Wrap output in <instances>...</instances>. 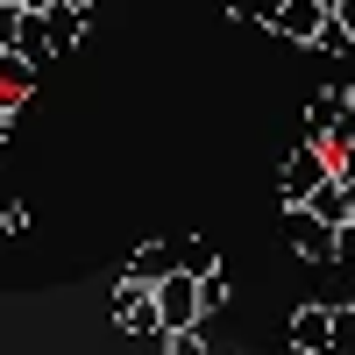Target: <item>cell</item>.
Returning <instances> with one entry per match:
<instances>
[{
  "label": "cell",
  "mask_w": 355,
  "mask_h": 355,
  "mask_svg": "<svg viewBox=\"0 0 355 355\" xmlns=\"http://www.w3.org/2000/svg\"><path fill=\"white\" fill-rule=\"evenodd\" d=\"M78 36H85V15L71 8V0H57L50 15H28V28H21V50H28V64H43V57L71 50Z\"/></svg>",
  "instance_id": "6da1fadb"
},
{
  "label": "cell",
  "mask_w": 355,
  "mask_h": 355,
  "mask_svg": "<svg viewBox=\"0 0 355 355\" xmlns=\"http://www.w3.org/2000/svg\"><path fill=\"white\" fill-rule=\"evenodd\" d=\"M327 178H334L327 150H320V142H299V150H284V164H277V192H284V206H306Z\"/></svg>",
  "instance_id": "7a4b0ae2"
},
{
  "label": "cell",
  "mask_w": 355,
  "mask_h": 355,
  "mask_svg": "<svg viewBox=\"0 0 355 355\" xmlns=\"http://www.w3.org/2000/svg\"><path fill=\"white\" fill-rule=\"evenodd\" d=\"M306 142H320V150H355V100L348 93H313Z\"/></svg>",
  "instance_id": "3957f363"
},
{
  "label": "cell",
  "mask_w": 355,
  "mask_h": 355,
  "mask_svg": "<svg viewBox=\"0 0 355 355\" xmlns=\"http://www.w3.org/2000/svg\"><path fill=\"white\" fill-rule=\"evenodd\" d=\"M157 320H164V334H192L199 320H206V306H199V277L171 270V277L157 284Z\"/></svg>",
  "instance_id": "277c9868"
},
{
  "label": "cell",
  "mask_w": 355,
  "mask_h": 355,
  "mask_svg": "<svg viewBox=\"0 0 355 355\" xmlns=\"http://www.w3.org/2000/svg\"><path fill=\"white\" fill-rule=\"evenodd\" d=\"M107 306H114V327H121V334H164V320H157V284L121 277Z\"/></svg>",
  "instance_id": "5b68a950"
},
{
  "label": "cell",
  "mask_w": 355,
  "mask_h": 355,
  "mask_svg": "<svg viewBox=\"0 0 355 355\" xmlns=\"http://www.w3.org/2000/svg\"><path fill=\"white\" fill-rule=\"evenodd\" d=\"M284 249L306 263H334V227L320 214H306V206H284Z\"/></svg>",
  "instance_id": "8992f818"
},
{
  "label": "cell",
  "mask_w": 355,
  "mask_h": 355,
  "mask_svg": "<svg viewBox=\"0 0 355 355\" xmlns=\"http://www.w3.org/2000/svg\"><path fill=\"white\" fill-rule=\"evenodd\" d=\"M284 341H291V355H327V348H334V306H327V299L299 306V313H291V327H284Z\"/></svg>",
  "instance_id": "52a82bcc"
},
{
  "label": "cell",
  "mask_w": 355,
  "mask_h": 355,
  "mask_svg": "<svg viewBox=\"0 0 355 355\" xmlns=\"http://www.w3.org/2000/svg\"><path fill=\"white\" fill-rule=\"evenodd\" d=\"M327 21H334V8H327V0H284V15H277L270 28H277L284 43H306V50H313Z\"/></svg>",
  "instance_id": "ba28073f"
},
{
  "label": "cell",
  "mask_w": 355,
  "mask_h": 355,
  "mask_svg": "<svg viewBox=\"0 0 355 355\" xmlns=\"http://www.w3.org/2000/svg\"><path fill=\"white\" fill-rule=\"evenodd\" d=\"M28 85H36V64H28V50H0V100L21 107Z\"/></svg>",
  "instance_id": "9c48e42d"
},
{
  "label": "cell",
  "mask_w": 355,
  "mask_h": 355,
  "mask_svg": "<svg viewBox=\"0 0 355 355\" xmlns=\"http://www.w3.org/2000/svg\"><path fill=\"white\" fill-rule=\"evenodd\" d=\"M171 270H178V242H142L128 263V277H142V284H164Z\"/></svg>",
  "instance_id": "30bf717a"
},
{
  "label": "cell",
  "mask_w": 355,
  "mask_h": 355,
  "mask_svg": "<svg viewBox=\"0 0 355 355\" xmlns=\"http://www.w3.org/2000/svg\"><path fill=\"white\" fill-rule=\"evenodd\" d=\"M306 214H320L327 227H341V220H348V185H341V178H327V185L306 199Z\"/></svg>",
  "instance_id": "8fae6325"
},
{
  "label": "cell",
  "mask_w": 355,
  "mask_h": 355,
  "mask_svg": "<svg viewBox=\"0 0 355 355\" xmlns=\"http://www.w3.org/2000/svg\"><path fill=\"white\" fill-rule=\"evenodd\" d=\"M178 270L185 277H206V270H220V256L199 242V234H185V242H178Z\"/></svg>",
  "instance_id": "7c38bea8"
},
{
  "label": "cell",
  "mask_w": 355,
  "mask_h": 355,
  "mask_svg": "<svg viewBox=\"0 0 355 355\" xmlns=\"http://www.w3.org/2000/svg\"><path fill=\"white\" fill-rule=\"evenodd\" d=\"M227 15H234V21H263V28H270V21L284 15V0H227Z\"/></svg>",
  "instance_id": "4fadbf2b"
},
{
  "label": "cell",
  "mask_w": 355,
  "mask_h": 355,
  "mask_svg": "<svg viewBox=\"0 0 355 355\" xmlns=\"http://www.w3.org/2000/svg\"><path fill=\"white\" fill-rule=\"evenodd\" d=\"M21 28H28V8L0 0V50H21Z\"/></svg>",
  "instance_id": "5bb4252c"
},
{
  "label": "cell",
  "mask_w": 355,
  "mask_h": 355,
  "mask_svg": "<svg viewBox=\"0 0 355 355\" xmlns=\"http://www.w3.org/2000/svg\"><path fill=\"white\" fill-rule=\"evenodd\" d=\"M327 355H355V306H334V348Z\"/></svg>",
  "instance_id": "9a60e30c"
},
{
  "label": "cell",
  "mask_w": 355,
  "mask_h": 355,
  "mask_svg": "<svg viewBox=\"0 0 355 355\" xmlns=\"http://www.w3.org/2000/svg\"><path fill=\"white\" fill-rule=\"evenodd\" d=\"M199 306H206V313L227 306V270H206V277H199Z\"/></svg>",
  "instance_id": "2e32d148"
},
{
  "label": "cell",
  "mask_w": 355,
  "mask_h": 355,
  "mask_svg": "<svg viewBox=\"0 0 355 355\" xmlns=\"http://www.w3.org/2000/svg\"><path fill=\"white\" fill-rule=\"evenodd\" d=\"M164 355H206V341H199V327H192V334H164Z\"/></svg>",
  "instance_id": "e0dca14e"
},
{
  "label": "cell",
  "mask_w": 355,
  "mask_h": 355,
  "mask_svg": "<svg viewBox=\"0 0 355 355\" xmlns=\"http://www.w3.org/2000/svg\"><path fill=\"white\" fill-rule=\"evenodd\" d=\"M313 50H334V57H341V50H355V43H348V28H341V21H327V28H320V43H313Z\"/></svg>",
  "instance_id": "ac0fdd59"
},
{
  "label": "cell",
  "mask_w": 355,
  "mask_h": 355,
  "mask_svg": "<svg viewBox=\"0 0 355 355\" xmlns=\"http://www.w3.org/2000/svg\"><path fill=\"white\" fill-rule=\"evenodd\" d=\"M334 263H355V220L334 227Z\"/></svg>",
  "instance_id": "d6986e66"
},
{
  "label": "cell",
  "mask_w": 355,
  "mask_h": 355,
  "mask_svg": "<svg viewBox=\"0 0 355 355\" xmlns=\"http://www.w3.org/2000/svg\"><path fill=\"white\" fill-rule=\"evenodd\" d=\"M0 227L21 234V227H28V206H21V199H8V206H0Z\"/></svg>",
  "instance_id": "ffe728a7"
},
{
  "label": "cell",
  "mask_w": 355,
  "mask_h": 355,
  "mask_svg": "<svg viewBox=\"0 0 355 355\" xmlns=\"http://www.w3.org/2000/svg\"><path fill=\"white\" fill-rule=\"evenodd\" d=\"M334 21L348 28V43H355V0H334Z\"/></svg>",
  "instance_id": "44dd1931"
},
{
  "label": "cell",
  "mask_w": 355,
  "mask_h": 355,
  "mask_svg": "<svg viewBox=\"0 0 355 355\" xmlns=\"http://www.w3.org/2000/svg\"><path fill=\"white\" fill-rule=\"evenodd\" d=\"M8 135H15V107L0 100V142H8Z\"/></svg>",
  "instance_id": "7402d4cb"
},
{
  "label": "cell",
  "mask_w": 355,
  "mask_h": 355,
  "mask_svg": "<svg viewBox=\"0 0 355 355\" xmlns=\"http://www.w3.org/2000/svg\"><path fill=\"white\" fill-rule=\"evenodd\" d=\"M21 8H28V15H50V8H57V0H21Z\"/></svg>",
  "instance_id": "603a6c76"
},
{
  "label": "cell",
  "mask_w": 355,
  "mask_h": 355,
  "mask_svg": "<svg viewBox=\"0 0 355 355\" xmlns=\"http://www.w3.org/2000/svg\"><path fill=\"white\" fill-rule=\"evenodd\" d=\"M71 8H78V15H93V8H100V0H71Z\"/></svg>",
  "instance_id": "cb8c5ba5"
},
{
  "label": "cell",
  "mask_w": 355,
  "mask_h": 355,
  "mask_svg": "<svg viewBox=\"0 0 355 355\" xmlns=\"http://www.w3.org/2000/svg\"><path fill=\"white\" fill-rule=\"evenodd\" d=\"M348 220H355V185H348Z\"/></svg>",
  "instance_id": "d4e9b609"
},
{
  "label": "cell",
  "mask_w": 355,
  "mask_h": 355,
  "mask_svg": "<svg viewBox=\"0 0 355 355\" xmlns=\"http://www.w3.org/2000/svg\"><path fill=\"white\" fill-rule=\"evenodd\" d=\"M348 100H355V85H348Z\"/></svg>",
  "instance_id": "484cf974"
},
{
  "label": "cell",
  "mask_w": 355,
  "mask_h": 355,
  "mask_svg": "<svg viewBox=\"0 0 355 355\" xmlns=\"http://www.w3.org/2000/svg\"><path fill=\"white\" fill-rule=\"evenodd\" d=\"M327 8H334V0H327Z\"/></svg>",
  "instance_id": "4316f807"
},
{
  "label": "cell",
  "mask_w": 355,
  "mask_h": 355,
  "mask_svg": "<svg viewBox=\"0 0 355 355\" xmlns=\"http://www.w3.org/2000/svg\"><path fill=\"white\" fill-rule=\"evenodd\" d=\"M15 8H21V0H15Z\"/></svg>",
  "instance_id": "83f0119b"
}]
</instances>
